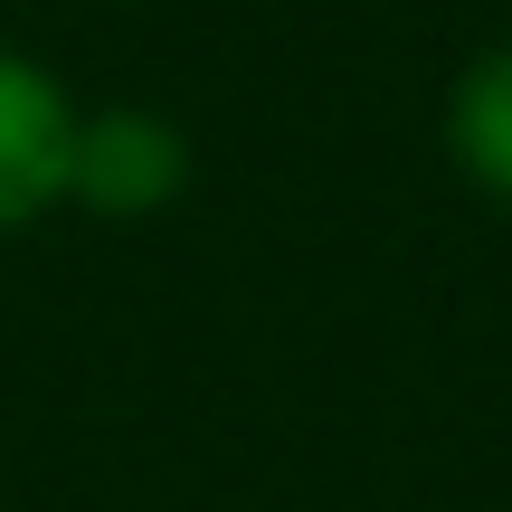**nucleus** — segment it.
<instances>
[{
  "label": "nucleus",
  "instance_id": "f257e3e1",
  "mask_svg": "<svg viewBox=\"0 0 512 512\" xmlns=\"http://www.w3.org/2000/svg\"><path fill=\"white\" fill-rule=\"evenodd\" d=\"M190 190V143L171 114L152 105H114L95 124H76L67 152V200H86L95 219H152Z\"/></svg>",
  "mask_w": 512,
  "mask_h": 512
},
{
  "label": "nucleus",
  "instance_id": "f03ea898",
  "mask_svg": "<svg viewBox=\"0 0 512 512\" xmlns=\"http://www.w3.org/2000/svg\"><path fill=\"white\" fill-rule=\"evenodd\" d=\"M67 152H76V105L48 86V67L0 48V238L67 200Z\"/></svg>",
  "mask_w": 512,
  "mask_h": 512
},
{
  "label": "nucleus",
  "instance_id": "7ed1b4c3",
  "mask_svg": "<svg viewBox=\"0 0 512 512\" xmlns=\"http://www.w3.org/2000/svg\"><path fill=\"white\" fill-rule=\"evenodd\" d=\"M446 152L484 200L512 209V48H484L456 76V105H446Z\"/></svg>",
  "mask_w": 512,
  "mask_h": 512
}]
</instances>
